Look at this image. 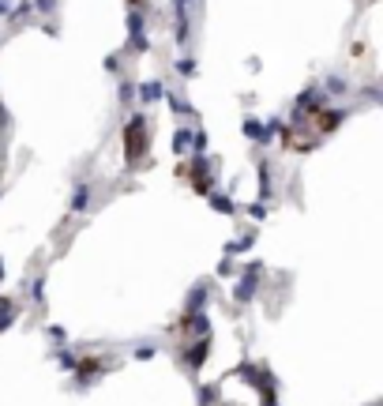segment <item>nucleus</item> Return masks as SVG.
I'll return each mask as SVG.
<instances>
[{
  "label": "nucleus",
  "mask_w": 383,
  "mask_h": 406,
  "mask_svg": "<svg viewBox=\"0 0 383 406\" xmlns=\"http://www.w3.org/2000/svg\"><path fill=\"white\" fill-rule=\"evenodd\" d=\"M53 4H57V0H38V12H53Z\"/></svg>",
  "instance_id": "7"
},
{
  "label": "nucleus",
  "mask_w": 383,
  "mask_h": 406,
  "mask_svg": "<svg viewBox=\"0 0 383 406\" xmlns=\"http://www.w3.org/2000/svg\"><path fill=\"white\" fill-rule=\"evenodd\" d=\"M0 15H8V0H0Z\"/></svg>",
  "instance_id": "8"
},
{
  "label": "nucleus",
  "mask_w": 383,
  "mask_h": 406,
  "mask_svg": "<svg viewBox=\"0 0 383 406\" xmlns=\"http://www.w3.org/2000/svg\"><path fill=\"white\" fill-rule=\"evenodd\" d=\"M139 98H143V102H158V98H162V83H143V87H139Z\"/></svg>",
  "instance_id": "2"
},
{
  "label": "nucleus",
  "mask_w": 383,
  "mask_h": 406,
  "mask_svg": "<svg viewBox=\"0 0 383 406\" xmlns=\"http://www.w3.org/2000/svg\"><path fill=\"white\" fill-rule=\"evenodd\" d=\"M177 72H181V75H195V64H192V61H181Z\"/></svg>",
  "instance_id": "5"
},
{
  "label": "nucleus",
  "mask_w": 383,
  "mask_h": 406,
  "mask_svg": "<svg viewBox=\"0 0 383 406\" xmlns=\"http://www.w3.org/2000/svg\"><path fill=\"white\" fill-rule=\"evenodd\" d=\"M128 27H132V42H128V46H132L136 53H139V49H147V30H143V15H139V12H132V19H128Z\"/></svg>",
  "instance_id": "1"
},
{
  "label": "nucleus",
  "mask_w": 383,
  "mask_h": 406,
  "mask_svg": "<svg viewBox=\"0 0 383 406\" xmlns=\"http://www.w3.org/2000/svg\"><path fill=\"white\" fill-rule=\"evenodd\" d=\"M173 144H177V151H184V147H188V132H177V139H173Z\"/></svg>",
  "instance_id": "6"
},
{
  "label": "nucleus",
  "mask_w": 383,
  "mask_h": 406,
  "mask_svg": "<svg viewBox=\"0 0 383 406\" xmlns=\"http://www.w3.org/2000/svg\"><path fill=\"white\" fill-rule=\"evenodd\" d=\"M86 200H91V192H86V184H83V189L75 192V200H72V207H75V211H79V207H86Z\"/></svg>",
  "instance_id": "3"
},
{
  "label": "nucleus",
  "mask_w": 383,
  "mask_h": 406,
  "mask_svg": "<svg viewBox=\"0 0 383 406\" xmlns=\"http://www.w3.org/2000/svg\"><path fill=\"white\" fill-rule=\"evenodd\" d=\"M214 207H218V211H233V200H226V196H214Z\"/></svg>",
  "instance_id": "4"
}]
</instances>
